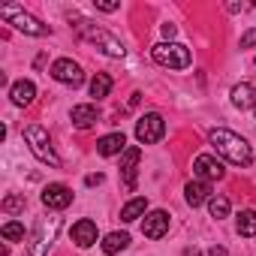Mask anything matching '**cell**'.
Wrapping results in <instances>:
<instances>
[{"instance_id":"obj_1","label":"cell","mask_w":256,"mask_h":256,"mask_svg":"<svg viewBox=\"0 0 256 256\" xmlns=\"http://www.w3.org/2000/svg\"><path fill=\"white\" fill-rule=\"evenodd\" d=\"M208 142H211V148H214L220 157H226V160L235 163V166H250V160H253L250 145H247L238 133H232V130H223V126H217V130L208 133Z\"/></svg>"},{"instance_id":"obj_2","label":"cell","mask_w":256,"mask_h":256,"mask_svg":"<svg viewBox=\"0 0 256 256\" xmlns=\"http://www.w3.org/2000/svg\"><path fill=\"white\" fill-rule=\"evenodd\" d=\"M76 30H78V36L82 40H88L90 46H96L102 54H108V58H124V42L114 36V34H108L106 28H100V24H94V22H88V18H78V24H76Z\"/></svg>"},{"instance_id":"obj_3","label":"cell","mask_w":256,"mask_h":256,"mask_svg":"<svg viewBox=\"0 0 256 256\" xmlns=\"http://www.w3.org/2000/svg\"><path fill=\"white\" fill-rule=\"evenodd\" d=\"M24 142H28L30 154H34L40 163H48L52 169H60V157L54 154V148H52V139H48V133L42 130V126H36V124L24 126Z\"/></svg>"},{"instance_id":"obj_4","label":"cell","mask_w":256,"mask_h":256,"mask_svg":"<svg viewBox=\"0 0 256 256\" xmlns=\"http://www.w3.org/2000/svg\"><path fill=\"white\" fill-rule=\"evenodd\" d=\"M0 16H4L16 30H22V34H28V36H46V34H52V28H48V24H42L36 16L24 12V10H22V6H16V4L0 6Z\"/></svg>"},{"instance_id":"obj_5","label":"cell","mask_w":256,"mask_h":256,"mask_svg":"<svg viewBox=\"0 0 256 256\" xmlns=\"http://www.w3.org/2000/svg\"><path fill=\"white\" fill-rule=\"evenodd\" d=\"M151 54H154V60L160 66H169V70H187L190 60H193L190 48L181 46V42H160V46L151 48Z\"/></svg>"},{"instance_id":"obj_6","label":"cell","mask_w":256,"mask_h":256,"mask_svg":"<svg viewBox=\"0 0 256 256\" xmlns=\"http://www.w3.org/2000/svg\"><path fill=\"white\" fill-rule=\"evenodd\" d=\"M58 229H60V220H58V217H52V220H40L36 229H34V235H30V241H28L30 256H48V247H52Z\"/></svg>"},{"instance_id":"obj_7","label":"cell","mask_w":256,"mask_h":256,"mask_svg":"<svg viewBox=\"0 0 256 256\" xmlns=\"http://www.w3.org/2000/svg\"><path fill=\"white\" fill-rule=\"evenodd\" d=\"M163 133H166V120H163V114H157V112L142 114L139 124H136V139H139L142 145H154V142H160Z\"/></svg>"},{"instance_id":"obj_8","label":"cell","mask_w":256,"mask_h":256,"mask_svg":"<svg viewBox=\"0 0 256 256\" xmlns=\"http://www.w3.org/2000/svg\"><path fill=\"white\" fill-rule=\"evenodd\" d=\"M52 76H54L60 84H70V88H78V84L84 82V72H82V66H78L76 60H70V58H60V60H54V64H52Z\"/></svg>"},{"instance_id":"obj_9","label":"cell","mask_w":256,"mask_h":256,"mask_svg":"<svg viewBox=\"0 0 256 256\" xmlns=\"http://www.w3.org/2000/svg\"><path fill=\"white\" fill-rule=\"evenodd\" d=\"M193 175L202 178V181H220V178L226 175V169H223V163H220L217 157H211V154H199V157L193 160Z\"/></svg>"},{"instance_id":"obj_10","label":"cell","mask_w":256,"mask_h":256,"mask_svg":"<svg viewBox=\"0 0 256 256\" xmlns=\"http://www.w3.org/2000/svg\"><path fill=\"white\" fill-rule=\"evenodd\" d=\"M70 202H72V190H70L66 184H48V187L42 190V205L52 208V211L70 208Z\"/></svg>"},{"instance_id":"obj_11","label":"cell","mask_w":256,"mask_h":256,"mask_svg":"<svg viewBox=\"0 0 256 256\" xmlns=\"http://www.w3.org/2000/svg\"><path fill=\"white\" fill-rule=\"evenodd\" d=\"M139 160H142L139 148H126L120 154V175H124L126 190H136V166H139Z\"/></svg>"},{"instance_id":"obj_12","label":"cell","mask_w":256,"mask_h":256,"mask_svg":"<svg viewBox=\"0 0 256 256\" xmlns=\"http://www.w3.org/2000/svg\"><path fill=\"white\" fill-rule=\"evenodd\" d=\"M142 232L148 235V238H163L166 232H169V214L166 211H151L148 217H145V223H142Z\"/></svg>"},{"instance_id":"obj_13","label":"cell","mask_w":256,"mask_h":256,"mask_svg":"<svg viewBox=\"0 0 256 256\" xmlns=\"http://www.w3.org/2000/svg\"><path fill=\"white\" fill-rule=\"evenodd\" d=\"M184 199H187V205H193V208H199L202 202H208V199H211V187H208V181H202V178L187 181V187H184Z\"/></svg>"},{"instance_id":"obj_14","label":"cell","mask_w":256,"mask_h":256,"mask_svg":"<svg viewBox=\"0 0 256 256\" xmlns=\"http://www.w3.org/2000/svg\"><path fill=\"white\" fill-rule=\"evenodd\" d=\"M72 241L78 247H94L96 244V223L94 220H78L72 226Z\"/></svg>"},{"instance_id":"obj_15","label":"cell","mask_w":256,"mask_h":256,"mask_svg":"<svg viewBox=\"0 0 256 256\" xmlns=\"http://www.w3.org/2000/svg\"><path fill=\"white\" fill-rule=\"evenodd\" d=\"M96 151H100L102 157L124 154V151H126V139H124V133H108V136H102V139L96 142Z\"/></svg>"},{"instance_id":"obj_16","label":"cell","mask_w":256,"mask_h":256,"mask_svg":"<svg viewBox=\"0 0 256 256\" xmlns=\"http://www.w3.org/2000/svg\"><path fill=\"white\" fill-rule=\"evenodd\" d=\"M232 106L235 108H250V106H256V88L250 84V82H241V84H235L232 88Z\"/></svg>"},{"instance_id":"obj_17","label":"cell","mask_w":256,"mask_h":256,"mask_svg":"<svg viewBox=\"0 0 256 256\" xmlns=\"http://www.w3.org/2000/svg\"><path fill=\"white\" fill-rule=\"evenodd\" d=\"M10 96H12L16 106H30V102L36 100V88H34V82L22 78V82H16V84L10 88Z\"/></svg>"},{"instance_id":"obj_18","label":"cell","mask_w":256,"mask_h":256,"mask_svg":"<svg viewBox=\"0 0 256 256\" xmlns=\"http://www.w3.org/2000/svg\"><path fill=\"white\" fill-rule=\"evenodd\" d=\"M96 118H100V112H96V106H90V102H82V106L72 108V124L78 126V130H88V126H94Z\"/></svg>"},{"instance_id":"obj_19","label":"cell","mask_w":256,"mask_h":256,"mask_svg":"<svg viewBox=\"0 0 256 256\" xmlns=\"http://www.w3.org/2000/svg\"><path fill=\"white\" fill-rule=\"evenodd\" d=\"M145 211H148V199H145V196H136V199H130V202L120 208V220H124V223H133V220H139Z\"/></svg>"},{"instance_id":"obj_20","label":"cell","mask_w":256,"mask_h":256,"mask_svg":"<svg viewBox=\"0 0 256 256\" xmlns=\"http://www.w3.org/2000/svg\"><path fill=\"white\" fill-rule=\"evenodd\" d=\"M126 247H130V235H126V232H108L106 241H102V250H106L108 256H114V253H120V250H126Z\"/></svg>"},{"instance_id":"obj_21","label":"cell","mask_w":256,"mask_h":256,"mask_svg":"<svg viewBox=\"0 0 256 256\" xmlns=\"http://www.w3.org/2000/svg\"><path fill=\"white\" fill-rule=\"evenodd\" d=\"M235 226H238V235H244V238H253V235H256V211H253V208L241 211Z\"/></svg>"},{"instance_id":"obj_22","label":"cell","mask_w":256,"mask_h":256,"mask_svg":"<svg viewBox=\"0 0 256 256\" xmlns=\"http://www.w3.org/2000/svg\"><path fill=\"white\" fill-rule=\"evenodd\" d=\"M108 90H112V76L96 72V76H94V82H90V96L102 100V96H108Z\"/></svg>"},{"instance_id":"obj_23","label":"cell","mask_w":256,"mask_h":256,"mask_svg":"<svg viewBox=\"0 0 256 256\" xmlns=\"http://www.w3.org/2000/svg\"><path fill=\"white\" fill-rule=\"evenodd\" d=\"M208 211H211V217L223 220V217L229 214V199H226V196H211V199H208Z\"/></svg>"},{"instance_id":"obj_24","label":"cell","mask_w":256,"mask_h":256,"mask_svg":"<svg viewBox=\"0 0 256 256\" xmlns=\"http://www.w3.org/2000/svg\"><path fill=\"white\" fill-rule=\"evenodd\" d=\"M4 238H6V241H24V226L16 223V220L4 223Z\"/></svg>"},{"instance_id":"obj_25","label":"cell","mask_w":256,"mask_h":256,"mask_svg":"<svg viewBox=\"0 0 256 256\" xmlns=\"http://www.w3.org/2000/svg\"><path fill=\"white\" fill-rule=\"evenodd\" d=\"M4 211H6V214L24 211V196H6V199H4Z\"/></svg>"},{"instance_id":"obj_26","label":"cell","mask_w":256,"mask_h":256,"mask_svg":"<svg viewBox=\"0 0 256 256\" xmlns=\"http://www.w3.org/2000/svg\"><path fill=\"white\" fill-rule=\"evenodd\" d=\"M256 46V28H250L244 36H241V48H253Z\"/></svg>"},{"instance_id":"obj_27","label":"cell","mask_w":256,"mask_h":256,"mask_svg":"<svg viewBox=\"0 0 256 256\" xmlns=\"http://www.w3.org/2000/svg\"><path fill=\"white\" fill-rule=\"evenodd\" d=\"M96 10H102V12H114V10H120V4H96Z\"/></svg>"},{"instance_id":"obj_28","label":"cell","mask_w":256,"mask_h":256,"mask_svg":"<svg viewBox=\"0 0 256 256\" xmlns=\"http://www.w3.org/2000/svg\"><path fill=\"white\" fill-rule=\"evenodd\" d=\"M175 34H178V28H175V24H163V36H166V40H172Z\"/></svg>"},{"instance_id":"obj_29","label":"cell","mask_w":256,"mask_h":256,"mask_svg":"<svg viewBox=\"0 0 256 256\" xmlns=\"http://www.w3.org/2000/svg\"><path fill=\"white\" fill-rule=\"evenodd\" d=\"M208 256H229V253H226V247H211Z\"/></svg>"},{"instance_id":"obj_30","label":"cell","mask_w":256,"mask_h":256,"mask_svg":"<svg viewBox=\"0 0 256 256\" xmlns=\"http://www.w3.org/2000/svg\"><path fill=\"white\" fill-rule=\"evenodd\" d=\"M88 184H90V187H94V184H102V175H100V172H96V175H88Z\"/></svg>"},{"instance_id":"obj_31","label":"cell","mask_w":256,"mask_h":256,"mask_svg":"<svg viewBox=\"0 0 256 256\" xmlns=\"http://www.w3.org/2000/svg\"><path fill=\"white\" fill-rule=\"evenodd\" d=\"M184 256H202V253H199L196 247H187V250H184Z\"/></svg>"}]
</instances>
